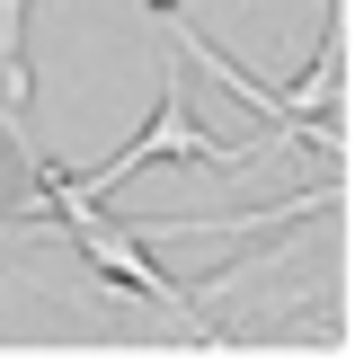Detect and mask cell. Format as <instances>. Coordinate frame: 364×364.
Masks as SVG:
<instances>
[{"label": "cell", "mask_w": 364, "mask_h": 364, "mask_svg": "<svg viewBox=\"0 0 364 364\" xmlns=\"http://www.w3.org/2000/svg\"><path fill=\"white\" fill-rule=\"evenodd\" d=\"M63 223H71L63 240L80 249L89 267H107V276H116L124 294H142L151 311H169V320H178V338H196V347H223V329H213V320H205V311H196V302H187V294H178V284H169V276L151 267V249H142V240H134L124 223H107L98 205H89V213H63Z\"/></svg>", "instance_id": "obj_1"}]
</instances>
